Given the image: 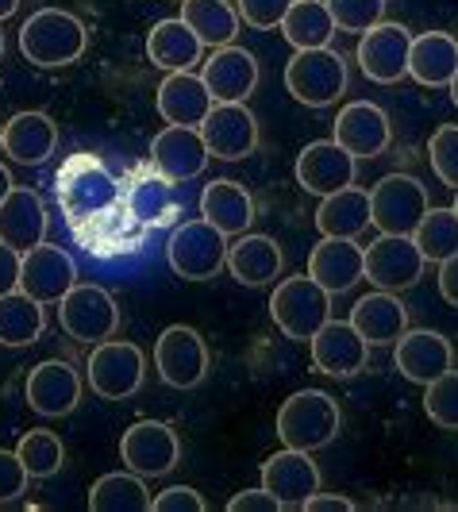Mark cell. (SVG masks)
<instances>
[{
    "label": "cell",
    "mask_w": 458,
    "mask_h": 512,
    "mask_svg": "<svg viewBox=\"0 0 458 512\" xmlns=\"http://www.w3.org/2000/svg\"><path fill=\"white\" fill-rule=\"evenodd\" d=\"M85 47H89L85 24L74 12H62V8H43V12L27 16L24 27H20V51L39 70L74 66L85 54Z\"/></svg>",
    "instance_id": "1"
},
{
    "label": "cell",
    "mask_w": 458,
    "mask_h": 512,
    "mask_svg": "<svg viewBox=\"0 0 458 512\" xmlns=\"http://www.w3.org/2000/svg\"><path fill=\"white\" fill-rule=\"evenodd\" d=\"M343 432L339 401L324 389H297L278 409V436L293 451H324Z\"/></svg>",
    "instance_id": "2"
},
{
    "label": "cell",
    "mask_w": 458,
    "mask_h": 512,
    "mask_svg": "<svg viewBox=\"0 0 458 512\" xmlns=\"http://www.w3.org/2000/svg\"><path fill=\"white\" fill-rule=\"evenodd\" d=\"M285 89L308 108H328L347 93V62L331 47L297 51L285 66Z\"/></svg>",
    "instance_id": "3"
},
{
    "label": "cell",
    "mask_w": 458,
    "mask_h": 512,
    "mask_svg": "<svg viewBox=\"0 0 458 512\" xmlns=\"http://www.w3.org/2000/svg\"><path fill=\"white\" fill-rule=\"evenodd\" d=\"M170 270L185 282H208L228 266V235L216 231L208 220H189L170 231L166 243Z\"/></svg>",
    "instance_id": "4"
},
{
    "label": "cell",
    "mask_w": 458,
    "mask_h": 512,
    "mask_svg": "<svg viewBox=\"0 0 458 512\" xmlns=\"http://www.w3.org/2000/svg\"><path fill=\"white\" fill-rule=\"evenodd\" d=\"M270 316L281 332L297 343H308L331 320V293L320 289L308 274L301 278H285L270 293Z\"/></svg>",
    "instance_id": "5"
},
{
    "label": "cell",
    "mask_w": 458,
    "mask_h": 512,
    "mask_svg": "<svg viewBox=\"0 0 458 512\" xmlns=\"http://www.w3.org/2000/svg\"><path fill=\"white\" fill-rule=\"evenodd\" d=\"M85 378H89L97 397H104V401H124V397L143 389L147 359H143V351L135 343H128V339H104V343H93V351H89Z\"/></svg>",
    "instance_id": "6"
},
{
    "label": "cell",
    "mask_w": 458,
    "mask_h": 512,
    "mask_svg": "<svg viewBox=\"0 0 458 512\" xmlns=\"http://www.w3.org/2000/svg\"><path fill=\"white\" fill-rule=\"evenodd\" d=\"M428 208V189L412 174H385L370 189V224L382 235H412Z\"/></svg>",
    "instance_id": "7"
},
{
    "label": "cell",
    "mask_w": 458,
    "mask_h": 512,
    "mask_svg": "<svg viewBox=\"0 0 458 512\" xmlns=\"http://www.w3.org/2000/svg\"><path fill=\"white\" fill-rule=\"evenodd\" d=\"M58 324L77 343H104V339H112L116 328H120V308H116L108 289L77 282L58 301Z\"/></svg>",
    "instance_id": "8"
},
{
    "label": "cell",
    "mask_w": 458,
    "mask_h": 512,
    "mask_svg": "<svg viewBox=\"0 0 458 512\" xmlns=\"http://www.w3.org/2000/svg\"><path fill=\"white\" fill-rule=\"evenodd\" d=\"M154 366H158V378L170 389L201 385L204 374H208V347H204L201 332L189 328V324L166 328L154 343Z\"/></svg>",
    "instance_id": "9"
},
{
    "label": "cell",
    "mask_w": 458,
    "mask_h": 512,
    "mask_svg": "<svg viewBox=\"0 0 458 512\" xmlns=\"http://www.w3.org/2000/svg\"><path fill=\"white\" fill-rule=\"evenodd\" d=\"M120 459L139 478H166L181 459L178 432L162 420H139L120 439Z\"/></svg>",
    "instance_id": "10"
},
{
    "label": "cell",
    "mask_w": 458,
    "mask_h": 512,
    "mask_svg": "<svg viewBox=\"0 0 458 512\" xmlns=\"http://www.w3.org/2000/svg\"><path fill=\"white\" fill-rule=\"evenodd\" d=\"M362 258H366V278L389 293L412 289L428 266L412 235H378L370 247H362Z\"/></svg>",
    "instance_id": "11"
},
{
    "label": "cell",
    "mask_w": 458,
    "mask_h": 512,
    "mask_svg": "<svg viewBox=\"0 0 458 512\" xmlns=\"http://www.w3.org/2000/svg\"><path fill=\"white\" fill-rule=\"evenodd\" d=\"M201 139L208 158L239 162L258 147V120L247 104H212V112L201 120Z\"/></svg>",
    "instance_id": "12"
},
{
    "label": "cell",
    "mask_w": 458,
    "mask_h": 512,
    "mask_svg": "<svg viewBox=\"0 0 458 512\" xmlns=\"http://www.w3.org/2000/svg\"><path fill=\"white\" fill-rule=\"evenodd\" d=\"M74 285L77 266L62 247L39 243V247L20 255V293L35 297L39 305H58Z\"/></svg>",
    "instance_id": "13"
},
{
    "label": "cell",
    "mask_w": 458,
    "mask_h": 512,
    "mask_svg": "<svg viewBox=\"0 0 458 512\" xmlns=\"http://www.w3.org/2000/svg\"><path fill=\"white\" fill-rule=\"evenodd\" d=\"M408 47H412V31L405 24H378L362 31L358 39V70L378 81V85H393L408 74Z\"/></svg>",
    "instance_id": "14"
},
{
    "label": "cell",
    "mask_w": 458,
    "mask_h": 512,
    "mask_svg": "<svg viewBox=\"0 0 458 512\" xmlns=\"http://www.w3.org/2000/svg\"><path fill=\"white\" fill-rule=\"evenodd\" d=\"M355 174L358 158L343 151L335 139L308 143L305 151L297 154V185L312 197H331V193L355 185Z\"/></svg>",
    "instance_id": "15"
},
{
    "label": "cell",
    "mask_w": 458,
    "mask_h": 512,
    "mask_svg": "<svg viewBox=\"0 0 458 512\" xmlns=\"http://www.w3.org/2000/svg\"><path fill=\"white\" fill-rule=\"evenodd\" d=\"M262 489L278 497L281 509H301L308 497L320 489V466L312 462V451L285 447L262 462Z\"/></svg>",
    "instance_id": "16"
},
{
    "label": "cell",
    "mask_w": 458,
    "mask_h": 512,
    "mask_svg": "<svg viewBox=\"0 0 458 512\" xmlns=\"http://www.w3.org/2000/svg\"><path fill=\"white\" fill-rule=\"evenodd\" d=\"M308 347H312L316 370L328 378H355L358 370H366V359H370V343L355 332L351 320H328L308 339Z\"/></svg>",
    "instance_id": "17"
},
{
    "label": "cell",
    "mask_w": 458,
    "mask_h": 512,
    "mask_svg": "<svg viewBox=\"0 0 458 512\" xmlns=\"http://www.w3.org/2000/svg\"><path fill=\"white\" fill-rule=\"evenodd\" d=\"M204 89L216 104H243L258 85V58L247 47H216L201 70Z\"/></svg>",
    "instance_id": "18"
},
{
    "label": "cell",
    "mask_w": 458,
    "mask_h": 512,
    "mask_svg": "<svg viewBox=\"0 0 458 512\" xmlns=\"http://www.w3.org/2000/svg\"><path fill=\"white\" fill-rule=\"evenodd\" d=\"M331 139L347 154H355V158H382L389 139H393V124H389L385 108H378V104L351 101L347 108H339Z\"/></svg>",
    "instance_id": "19"
},
{
    "label": "cell",
    "mask_w": 458,
    "mask_h": 512,
    "mask_svg": "<svg viewBox=\"0 0 458 512\" xmlns=\"http://www.w3.org/2000/svg\"><path fill=\"white\" fill-rule=\"evenodd\" d=\"M24 397L27 405L39 412V416H70L81 401V378L77 370L66 359H47L39 362L24 382Z\"/></svg>",
    "instance_id": "20"
},
{
    "label": "cell",
    "mask_w": 458,
    "mask_h": 512,
    "mask_svg": "<svg viewBox=\"0 0 458 512\" xmlns=\"http://www.w3.org/2000/svg\"><path fill=\"white\" fill-rule=\"evenodd\" d=\"M308 278L328 289L331 297L335 293H351L362 278H366V258H362V247L355 239H331L324 235L312 255H308Z\"/></svg>",
    "instance_id": "21"
},
{
    "label": "cell",
    "mask_w": 458,
    "mask_h": 512,
    "mask_svg": "<svg viewBox=\"0 0 458 512\" xmlns=\"http://www.w3.org/2000/svg\"><path fill=\"white\" fill-rule=\"evenodd\" d=\"M393 362H397V370L405 374L408 382L428 385L455 366V351L439 332L416 328V332H405L393 343Z\"/></svg>",
    "instance_id": "22"
},
{
    "label": "cell",
    "mask_w": 458,
    "mask_h": 512,
    "mask_svg": "<svg viewBox=\"0 0 458 512\" xmlns=\"http://www.w3.org/2000/svg\"><path fill=\"white\" fill-rule=\"evenodd\" d=\"M0 151L20 166H43L58 151V128L47 112H16L0 131Z\"/></svg>",
    "instance_id": "23"
},
{
    "label": "cell",
    "mask_w": 458,
    "mask_h": 512,
    "mask_svg": "<svg viewBox=\"0 0 458 512\" xmlns=\"http://www.w3.org/2000/svg\"><path fill=\"white\" fill-rule=\"evenodd\" d=\"M43 239H47V208L39 201V193L12 185L8 197L0 201V243L16 247L24 255L31 247H39Z\"/></svg>",
    "instance_id": "24"
},
{
    "label": "cell",
    "mask_w": 458,
    "mask_h": 512,
    "mask_svg": "<svg viewBox=\"0 0 458 512\" xmlns=\"http://www.w3.org/2000/svg\"><path fill=\"white\" fill-rule=\"evenodd\" d=\"M351 324L370 347H393L408 332V308L401 305L397 293L378 289V293L358 297L351 308Z\"/></svg>",
    "instance_id": "25"
},
{
    "label": "cell",
    "mask_w": 458,
    "mask_h": 512,
    "mask_svg": "<svg viewBox=\"0 0 458 512\" xmlns=\"http://www.w3.org/2000/svg\"><path fill=\"white\" fill-rule=\"evenodd\" d=\"M151 158L158 166V174L166 181H189L204 174L208 166V151H204V139L197 128H178L170 124L166 131H158L151 143Z\"/></svg>",
    "instance_id": "26"
},
{
    "label": "cell",
    "mask_w": 458,
    "mask_h": 512,
    "mask_svg": "<svg viewBox=\"0 0 458 512\" xmlns=\"http://www.w3.org/2000/svg\"><path fill=\"white\" fill-rule=\"evenodd\" d=\"M158 116L166 124H178V128H201V120L212 112V93L204 89V81L189 70H178V74H166V81L158 85Z\"/></svg>",
    "instance_id": "27"
},
{
    "label": "cell",
    "mask_w": 458,
    "mask_h": 512,
    "mask_svg": "<svg viewBox=\"0 0 458 512\" xmlns=\"http://www.w3.org/2000/svg\"><path fill=\"white\" fill-rule=\"evenodd\" d=\"M458 70V39L447 31H424L412 35L408 47V77L428 85V89H447Z\"/></svg>",
    "instance_id": "28"
},
{
    "label": "cell",
    "mask_w": 458,
    "mask_h": 512,
    "mask_svg": "<svg viewBox=\"0 0 458 512\" xmlns=\"http://www.w3.org/2000/svg\"><path fill=\"white\" fill-rule=\"evenodd\" d=\"M201 220H208L224 235H243L255 220V201L239 181L216 178L212 185H204L201 193Z\"/></svg>",
    "instance_id": "29"
},
{
    "label": "cell",
    "mask_w": 458,
    "mask_h": 512,
    "mask_svg": "<svg viewBox=\"0 0 458 512\" xmlns=\"http://www.w3.org/2000/svg\"><path fill=\"white\" fill-rule=\"evenodd\" d=\"M281 266H285V255L270 235H247L243 231V239L228 247V270L239 285H255L258 289V285L278 282Z\"/></svg>",
    "instance_id": "30"
},
{
    "label": "cell",
    "mask_w": 458,
    "mask_h": 512,
    "mask_svg": "<svg viewBox=\"0 0 458 512\" xmlns=\"http://www.w3.org/2000/svg\"><path fill=\"white\" fill-rule=\"evenodd\" d=\"M370 228V193L347 185L331 197H320L316 208V231L331 235V239H358L362 231Z\"/></svg>",
    "instance_id": "31"
},
{
    "label": "cell",
    "mask_w": 458,
    "mask_h": 512,
    "mask_svg": "<svg viewBox=\"0 0 458 512\" xmlns=\"http://www.w3.org/2000/svg\"><path fill=\"white\" fill-rule=\"evenodd\" d=\"M201 39L189 31L185 20H158L147 35V58H151L158 70L166 74H178V70H193L201 62Z\"/></svg>",
    "instance_id": "32"
},
{
    "label": "cell",
    "mask_w": 458,
    "mask_h": 512,
    "mask_svg": "<svg viewBox=\"0 0 458 512\" xmlns=\"http://www.w3.org/2000/svg\"><path fill=\"white\" fill-rule=\"evenodd\" d=\"M278 27L293 51L331 47V39H335V24H331L328 4H324V0H293L289 12L281 16Z\"/></svg>",
    "instance_id": "33"
},
{
    "label": "cell",
    "mask_w": 458,
    "mask_h": 512,
    "mask_svg": "<svg viewBox=\"0 0 458 512\" xmlns=\"http://www.w3.org/2000/svg\"><path fill=\"white\" fill-rule=\"evenodd\" d=\"M181 20L201 39V47H231L239 35V12L228 0H181Z\"/></svg>",
    "instance_id": "34"
},
{
    "label": "cell",
    "mask_w": 458,
    "mask_h": 512,
    "mask_svg": "<svg viewBox=\"0 0 458 512\" xmlns=\"http://www.w3.org/2000/svg\"><path fill=\"white\" fill-rule=\"evenodd\" d=\"M151 505V489L135 470L104 474L89 489V509L93 512H151Z\"/></svg>",
    "instance_id": "35"
},
{
    "label": "cell",
    "mask_w": 458,
    "mask_h": 512,
    "mask_svg": "<svg viewBox=\"0 0 458 512\" xmlns=\"http://www.w3.org/2000/svg\"><path fill=\"white\" fill-rule=\"evenodd\" d=\"M47 328L43 305L20 289L0 297V347H31Z\"/></svg>",
    "instance_id": "36"
},
{
    "label": "cell",
    "mask_w": 458,
    "mask_h": 512,
    "mask_svg": "<svg viewBox=\"0 0 458 512\" xmlns=\"http://www.w3.org/2000/svg\"><path fill=\"white\" fill-rule=\"evenodd\" d=\"M412 243L420 247L424 262H443L458 255V216L455 208H428L424 220L412 231Z\"/></svg>",
    "instance_id": "37"
},
{
    "label": "cell",
    "mask_w": 458,
    "mask_h": 512,
    "mask_svg": "<svg viewBox=\"0 0 458 512\" xmlns=\"http://www.w3.org/2000/svg\"><path fill=\"white\" fill-rule=\"evenodd\" d=\"M16 455L24 462V470L31 478H54L62 466H66V447H62V439L47 432V428H31L20 436L16 443Z\"/></svg>",
    "instance_id": "38"
},
{
    "label": "cell",
    "mask_w": 458,
    "mask_h": 512,
    "mask_svg": "<svg viewBox=\"0 0 458 512\" xmlns=\"http://www.w3.org/2000/svg\"><path fill=\"white\" fill-rule=\"evenodd\" d=\"M424 412L432 416L443 432H458V370L451 366L447 374H439L435 382L424 385Z\"/></svg>",
    "instance_id": "39"
},
{
    "label": "cell",
    "mask_w": 458,
    "mask_h": 512,
    "mask_svg": "<svg viewBox=\"0 0 458 512\" xmlns=\"http://www.w3.org/2000/svg\"><path fill=\"white\" fill-rule=\"evenodd\" d=\"M335 31H370L385 20V0H324Z\"/></svg>",
    "instance_id": "40"
},
{
    "label": "cell",
    "mask_w": 458,
    "mask_h": 512,
    "mask_svg": "<svg viewBox=\"0 0 458 512\" xmlns=\"http://www.w3.org/2000/svg\"><path fill=\"white\" fill-rule=\"evenodd\" d=\"M428 158H432L435 178L458 189V124H443L428 139Z\"/></svg>",
    "instance_id": "41"
},
{
    "label": "cell",
    "mask_w": 458,
    "mask_h": 512,
    "mask_svg": "<svg viewBox=\"0 0 458 512\" xmlns=\"http://www.w3.org/2000/svg\"><path fill=\"white\" fill-rule=\"evenodd\" d=\"M131 201H151V205L135 208V216H143L147 224H170V216L178 212V201H174V193H170V181H166V178L135 185Z\"/></svg>",
    "instance_id": "42"
},
{
    "label": "cell",
    "mask_w": 458,
    "mask_h": 512,
    "mask_svg": "<svg viewBox=\"0 0 458 512\" xmlns=\"http://www.w3.org/2000/svg\"><path fill=\"white\" fill-rule=\"evenodd\" d=\"M293 0H235V12L239 20H247V27L258 31H274L281 24V16L289 12Z\"/></svg>",
    "instance_id": "43"
},
{
    "label": "cell",
    "mask_w": 458,
    "mask_h": 512,
    "mask_svg": "<svg viewBox=\"0 0 458 512\" xmlns=\"http://www.w3.org/2000/svg\"><path fill=\"white\" fill-rule=\"evenodd\" d=\"M31 474L24 470V462L16 451H0V505H12L27 493Z\"/></svg>",
    "instance_id": "44"
},
{
    "label": "cell",
    "mask_w": 458,
    "mask_h": 512,
    "mask_svg": "<svg viewBox=\"0 0 458 512\" xmlns=\"http://www.w3.org/2000/svg\"><path fill=\"white\" fill-rule=\"evenodd\" d=\"M154 512H204V497L193 486H170L154 497Z\"/></svg>",
    "instance_id": "45"
},
{
    "label": "cell",
    "mask_w": 458,
    "mask_h": 512,
    "mask_svg": "<svg viewBox=\"0 0 458 512\" xmlns=\"http://www.w3.org/2000/svg\"><path fill=\"white\" fill-rule=\"evenodd\" d=\"M228 512H281V505L266 489H243L228 501Z\"/></svg>",
    "instance_id": "46"
},
{
    "label": "cell",
    "mask_w": 458,
    "mask_h": 512,
    "mask_svg": "<svg viewBox=\"0 0 458 512\" xmlns=\"http://www.w3.org/2000/svg\"><path fill=\"white\" fill-rule=\"evenodd\" d=\"M12 289H20V251L0 243V297Z\"/></svg>",
    "instance_id": "47"
},
{
    "label": "cell",
    "mask_w": 458,
    "mask_h": 512,
    "mask_svg": "<svg viewBox=\"0 0 458 512\" xmlns=\"http://www.w3.org/2000/svg\"><path fill=\"white\" fill-rule=\"evenodd\" d=\"M439 297L451 308H458V255L439 262Z\"/></svg>",
    "instance_id": "48"
},
{
    "label": "cell",
    "mask_w": 458,
    "mask_h": 512,
    "mask_svg": "<svg viewBox=\"0 0 458 512\" xmlns=\"http://www.w3.org/2000/svg\"><path fill=\"white\" fill-rule=\"evenodd\" d=\"M305 512H355V501H347V497H335V493H312L305 505H301Z\"/></svg>",
    "instance_id": "49"
},
{
    "label": "cell",
    "mask_w": 458,
    "mask_h": 512,
    "mask_svg": "<svg viewBox=\"0 0 458 512\" xmlns=\"http://www.w3.org/2000/svg\"><path fill=\"white\" fill-rule=\"evenodd\" d=\"M16 8H20V0H0V20L16 16Z\"/></svg>",
    "instance_id": "50"
},
{
    "label": "cell",
    "mask_w": 458,
    "mask_h": 512,
    "mask_svg": "<svg viewBox=\"0 0 458 512\" xmlns=\"http://www.w3.org/2000/svg\"><path fill=\"white\" fill-rule=\"evenodd\" d=\"M8 189H12V174H8V170H4V166H0V201H4V197H8Z\"/></svg>",
    "instance_id": "51"
},
{
    "label": "cell",
    "mask_w": 458,
    "mask_h": 512,
    "mask_svg": "<svg viewBox=\"0 0 458 512\" xmlns=\"http://www.w3.org/2000/svg\"><path fill=\"white\" fill-rule=\"evenodd\" d=\"M447 89H451V101H455V108H458V70H455V77H451V85H447Z\"/></svg>",
    "instance_id": "52"
},
{
    "label": "cell",
    "mask_w": 458,
    "mask_h": 512,
    "mask_svg": "<svg viewBox=\"0 0 458 512\" xmlns=\"http://www.w3.org/2000/svg\"><path fill=\"white\" fill-rule=\"evenodd\" d=\"M451 208H455V216H458V189H455V205H451Z\"/></svg>",
    "instance_id": "53"
},
{
    "label": "cell",
    "mask_w": 458,
    "mask_h": 512,
    "mask_svg": "<svg viewBox=\"0 0 458 512\" xmlns=\"http://www.w3.org/2000/svg\"><path fill=\"white\" fill-rule=\"evenodd\" d=\"M0 54H4V31H0Z\"/></svg>",
    "instance_id": "54"
},
{
    "label": "cell",
    "mask_w": 458,
    "mask_h": 512,
    "mask_svg": "<svg viewBox=\"0 0 458 512\" xmlns=\"http://www.w3.org/2000/svg\"><path fill=\"white\" fill-rule=\"evenodd\" d=\"M178 4H181V0H178Z\"/></svg>",
    "instance_id": "55"
},
{
    "label": "cell",
    "mask_w": 458,
    "mask_h": 512,
    "mask_svg": "<svg viewBox=\"0 0 458 512\" xmlns=\"http://www.w3.org/2000/svg\"><path fill=\"white\" fill-rule=\"evenodd\" d=\"M0 131H4V128H0Z\"/></svg>",
    "instance_id": "56"
}]
</instances>
